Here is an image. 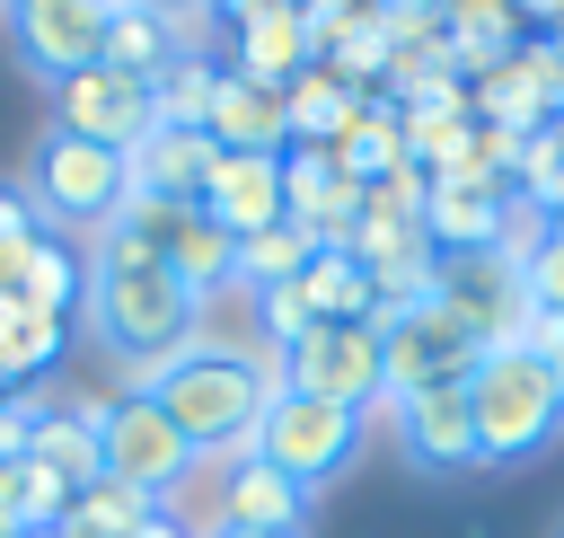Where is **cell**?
<instances>
[{"label":"cell","instance_id":"6da1fadb","mask_svg":"<svg viewBox=\"0 0 564 538\" xmlns=\"http://www.w3.org/2000/svg\"><path fill=\"white\" fill-rule=\"evenodd\" d=\"M88 282H79V318H88V344L132 370V388H150L194 335H203V291H185L150 247H132L123 229H97V247L79 256Z\"/></svg>","mask_w":564,"mask_h":538},{"label":"cell","instance_id":"7a4b0ae2","mask_svg":"<svg viewBox=\"0 0 564 538\" xmlns=\"http://www.w3.org/2000/svg\"><path fill=\"white\" fill-rule=\"evenodd\" d=\"M273 388H282V362H273L264 344H220V335H194V344L150 379V397L167 406V423L185 432L194 459L247 450L256 423H264V406H273Z\"/></svg>","mask_w":564,"mask_h":538},{"label":"cell","instance_id":"3957f363","mask_svg":"<svg viewBox=\"0 0 564 538\" xmlns=\"http://www.w3.org/2000/svg\"><path fill=\"white\" fill-rule=\"evenodd\" d=\"M467 415H476V467H529L564 441V397L529 344H485L467 379Z\"/></svg>","mask_w":564,"mask_h":538},{"label":"cell","instance_id":"277c9868","mask_svg":"<svg viewBox=\"0 0 564 538\" xmlns=\"http://www.w3.org/2000/svg\"><path fill=\"white\" fill-rule=\"evenodd\" d=\"M18 194H26L35 229H115V212H123V194H132V159L53 123V132L26 150V185H18Z\"/></svg>","mask_w":564,"mask_h":538},{"label":"cell","instance_id":"5b68a950","mask_svg":"<svg viewBox=\"0 0 564 538\" xmlns=\"http://www.w3.org/2000/svg\"><path fill=\"white\" fill-rule=\"evenodd\" d=\"M97 415V476L106 485H123V494H141V503H167L185 476H194V450H185V432L167 423V406L150 397V388H115V397H97L88 406Z\"/></svg>","mask_w":564,"mask_h":538},{"label":"cell","instance_id":"8992f818","mask_svg":"<svg viewBox=\"0 0 564 538\" xmlns=\"http://www.w3.org/2000/svg\"><path fill=\"white\" fill-rule=\"evenodd\" d=\"M476 362H485V344H476L441 300L379 309V388H388V406L432 397V388H467Z\"/></svg>","mask_w":564,"mask_h":538},{"label":"cell","instance_id":"52a82bcc","mask_svg":"<svg viewBox=\"0 0 564 538\" xmlns=\"http://www.w3.org/2000/svg\"><path fill=\"white\" fill-rule=\"evenodd\" d=\"M361 432H370V415L326 406V397H300V388H273V406L256 423V459H273L300 494H326L361 459Z\"/></svg>","mask_w":564,"mask_h":538},{"label":"cell","instance_id":"ba28073f","mask_svg":"<svg viewBox=\"0 0 564 538\" xmlns=\"http://www.w3.org/2000/svg\"><path fill=\"white\" fill-rule=\"evenodd\" d=\"M115 229L132 238V247H150L185 291H229V265H238V238L203 212V203H159V194H123V212H115Z\"/></svg>","mask_w":564,"mask_h":538},{"label":"cell","instance_id":"9c48e42d","mask_svg":"<svg viewBox=\"0 0 564 538\" xmlns=\"http://www.w3.org/2000/svg\"><path fill=\"white\" fill-rule=\"evenodd\" d=\"M538 229V220H529ZM520 229V238H529ZM520 238L511 247H485V256H441V273H432V300L476 335V344H520L529 335V318H538V300H529V282H520Z\"/></svg>","mask_w":564,"mask_h":538},{"label":"cell","instance_id":"30bf717a","mask_svg":"<svg viewBox=\"0 0 564 538\" xmlns=\"http://www.w3.org/2000/svg\"><path fill=\"white\" fill-rule=\"evenodd\" d=\"M273 362H282V388H300V397H326V406H352V415L388 406V388H379V318L308 326V335L282 344Z\"/></svg>","mask_w":564,"mask_h":538},{"label":"cell","instance_id":"8fae6325","mask_svg":"<svg viewBox=\"0 0 564 538\" xmlns=\"http://www.w3.org/2000/svg\"><path fill=\"white\" fill-rule=\"evenodd\" d=\"M53 123L132 159V150L159 132V106H150V79H123V71L88 62V71H70V79H53Z\"/></svg>","mask_w":564,"mask_h":538},{"label":"cell","instance_id":"7c38bea8","mask_svg":"<svg viewBox=\"0 0 564 538\" xmlns=\"http://www.w3.org/2000/svg\"><path fill=\"white\" fill-rule=\"evenodd\" d=\"M9 44L26 71L44 79H70L88 62H106V26H115V0H9Z\"/></svg>","mask_w":564,"mask_h":538},{"label":"cell","instance_id":"4fadbf2b","mask_svg":"<svg viewBox=\"0 0 564 538\" xmlns=\"http://www.w3.org/2000/svg\"><path fill=\"white\" fill-rule=\"evenodd\" d=\"M423 229H432L441 256H485V247H511V238L529 229V212H520L511 185H485V176H432Z\"/></svg>","mask_w":564,"mask_h":538},{"label":"cell","instance_id":"5bb4252c","mask_svg":"<svg viewBox=\"0 0 564 538\" xmlns=\"http://www.w3.org/2000/svg\"><path fill=\"white\" fill-rule=\"evenodd\" d=\"M361 203H370V185L344 176L335 150H282V220H300L317 247H344Z\"/></svg>","mask_w":564,"mask_h":538},{"label":"cell","instance_id":"9a60e30c","mask_svg":"<svg viewBox=\"0 0 564 538\" xmlns=\"http://www.w3.org/2000/svg\"><path fill=\"white\" fill-rule=\"evenodd\" d=\"M397 423V450L414 476H476V415H467V388H432V397H405L388 406Z\"/></svg>","mask_w":564,"mask_h":538},{"label":"cell","instance_id":"2e32d148","mask_svg":"<svg viewBox=\"0 0 564 538\" xmlns=\"http://www.w3.org/2000/svg\"><path fill=\"white\" fill-rule=\"evenodd\" d=\"M203 212H212L229 238L282 229V150H220V168H212V185H203Z\"/></svg>","mask_w":564,"mask_h":538},{"label":"cell","instance_id":"e0dca14e","mask_svg":"<svg viewBox=\"0 0 564 538\" xmlns=\"http://www.w3.org/2000/svg\"><path fill=\"white\" fill-rule=\"evenodd\" d=\"M212 467H220V512H229V529H300V520H308V494H300L273 459H256V441L229 450V459H212Z\"/></svg>","mask_w":564,"mask_h":538},{"label":"cell","instance_id":"ac0fdd59","mask_svg":"<svg viewBox=\"0 0 564 538\" xmlns=\"http://www.w3.org/2000/svg\"><path fill=\"white\" fill-rule=\"evenodd\" d=\"M212 168H220V141H212V132L159 123V132L132 150V194H159V203H203Z\"/></svg>","mask_w":564,"mask_h":538},{"label":"cell","instance_id":"d6986e66","mask_svg":"<svg viewBox=\"0 0 564 538\" xmlns=\"http://www.w3.org/2000/svg\"><path fill=\"white\" fill-rule=\"evenodd\" d=\"M229 71L264 79V88H291L300 71H317V26L300 9H273V18H247L229 26Z\"/></svg>","mask_w":564,"mask_h":538},{"label":"cell","instance_id":"ffe728a7","mask_svg":"<svg viewBox=\"0 0 564 538\" xmlns=\"http://www.w3.org/2000/svg\"><path fill=\"white\" fill-rule=\"evenodd\" d=\"M441 35H449L458 71L476 79V71H494L502 53L529 44V18H520V0H441Z\"/></svg>","mask_w":564,"mask_h":538},{"label":"cell","instance_id":"44dd1931","mask_svg":"<svg viewBox=\"0 0 564 538\" xmlns=\"http://www.w3.org/2000/svg\"><path fill=\"white\" fill-rule=\"evenodd\" d=\"M467 106H476V123H494V132H520V141L555 123L546 88L529 79V53H502L494 71H476V79H467Z\"/></svg>","mask_w":564,"mask_h":538},{"label":"cell","instance_id":"7402d4cb","mask_svg":"<svg viewBox=\"0 0 564 538\" xmlns=\"http://www.w3.org/2000/svg\"><path fill=\"white\" fill-rule=\"evenodd\" d=\"M352 106H361V88H344V79L317 62V71H300V79L282 88V141H291V150H335V132L352 123Z\"/></svg>","mask_w":564,"mask_h":538},{"label":"cell","instance_id":"603a6c76","mask_svg":"<svg viewBox=\"0 0 564 538\" xmlns=\"http://www.w3.org/2000/svg\"><path fill=\"white\" fill-rule=\"evenodd\" d=\"M212 141H220V150H291V141H282V88H264V79H247V71H220Z\"/></svg>","mask_w":564,"mask_h":538},{"label":"cell","instance_id":"cb8c5ba5","mask_svg":"<svg viewBox=\"0 0 564 538\" xmlns=\"http://www.w3.org/2000/svg\"><path fill=\"white\" fill-rule=\"evenodd\" d=\"M335 159H344V176H361V185H379V176L414 168V159H405V115H397L388 97H361V106H352V123L335 132Z\"/></svg>","mask_w":564,"mask_h":538},{"label":"cell","instance_id":"d4e9b609","mask_svg":"<svg viewBox=\"0 0 564 538\" xmlns=\"http://www.w3.org/2000/svg\"><path fill=\"white\" fill-rule=\"evenodd\" d=\"M26 459L53 467V476H70V485H97V415L88 406H35Z\"/></svg>","mask_w":564,"mask_h":538},{"label":"cell","instance_id":"484cf974","mask_svg":"<svg viewBox=\"0 0 564 538\" xmlns=\"http://www.w3.org/2000/svg\"><path fill=\"white\" fill-rule=\"evenodd\" d=\"M62 344H70V318L26 309V300H0V370H9L18 388H35V379L62 362Z\"/></svg>","mask_w":564,"mask_h":538},{"label":"cell","instance_id":"4316f807","mask_svg":"<svg viewBox=\"0 0 564 538\" xmlns=\"http://www.w3.org/2000/svg\"><path fill=\"white\" fill-rule=\"evenodd\" d=\"M300 300H308V318H317V326L379 318V291H370V273H361L344 247H317V256H308V273H300Z\"/></svg>","mask_w":564,"mask_h":538},{"label":"cell","instance_id":"83f0119b","mask_svg":"<svg viewBox=\"0 0 564 538\" xmlns=\"http://www.w3.org/2000/svg\"><path fill=\"white\" fill-rule=\"evenodd\" d=\"M308 256H317V238H308L300 220H282V229H256V238H238L229 291H282V282H300V273H308Z\"/></svg>","mask_w":564,"mask_h":538},{"label":"cell","instance_id":"f1b7e54d","mask_svg":"<svg viewBox=\"0 0 564 538\" xmlns=\"http://www.w3.org/2000/svg\"><path fill=\"white\" fill-rule=\"evenodd\" d=\"M220 71H229V62H212V53H176V62L150 79V106H159V123L212 132V97H220Z\"/></svg>","mask_w":564,"mask_h":538},{"label":"cell","instance_id":"f546056e","mask_svg":"<svg viewBox=\"0 0 564 538\" xmlns=\"http://www.w3.org/2000/svg\"><path fill=\"white\" fill-rule=\"evenodd\" d=\"M79 282H88L79 247H70V238H53V229H35V247H26V273H18V291H9V300L70 318V309H79Z\"/></svg>","mask_w":564,"mask_h":538},{"label":"cell","instance_id":"4dcf8cb0","mask_svg":"<svg viewBox=\"0 0 564 538\" xmlns=\"http://www.w3.org/2000/svg\"><path fill=\"white\" fill-rule=\"evenodd\" d=\"M167 62H176V26H167L159 9H115V26H106V71L159 79Z\"/></svg>","mask_w":564,"mask_h":538},{"label":"cell","instance_id":"1f68e13d","mask_svg":"<svg viewBox=\"0 0 564 538\" xmlns=\"http://www.w3.org/2000/svg\"><path fill=\"white\" fill-rule=\"evenodd\" d=\"M150 512H159V503H141V494H123V485H106V476H97V485H79V494H70V512H62V529H53V538H132Z\"/></svg>","mask_w":564,"mask_h":538},{"label":"cell","instance_id":"d6a6232c","mask_svg":"<svg viewBox=\"0 0 564 538\" xmlns=\"http://www.w3.org/2000/svg\"><path fill=\"white\" fill-rule=\"evenodd\" d=\"M511 194H520V212H529V220H564V132H555V123H546V132H529Z\"/></svg>","mask_w":564,"mask_h":538},{"label":"cell","instance_id":"836d02e7","mask_svg":"<svg viewBox=\"0 0 564 538\" xmlns=\"http://www.w3.org/2000/svg\"><path fill=\"white\" fill-rule=\"evenodd\" d=\"M388 53H397V44H388V35H379V26L361 18V26H344V35H335V44L317 53V62H326V71L344 79V88H361V97H379V88H388Z\"/></svg>","mask_w":564,"mask_h":538},{"label":"cell","instance_id":"e575fe53","mask_svg":"<svg viewBox=\"0 0 564 538\" xmlns=\"http://www.w3.org/2000/svg\"><path fill=\"white\" fill-rule=\"evenodd\" d=\"M520 282H529V300H538V309H564V229H546V220H538V229L520 238Z\"/></svg>","mask_w":564,"mask_h":538},{"label":"cell","instance_id":"d590c367","mask_svg":"<svg viewBox=\"0 0 564 538\" xmlns=\"http://www.w3.org/2000/svg\"><path fill=\"white\" fill-rule=\"evenodd\" d=\"M388 44H423V35H441V0H370L361 9Z\"/></svg>","mask_w":564,"mask_h":538},{"label":"cell","instance_id":"8d00e7d4","mask_svg":"<svg viewBox=\"0 0 564 538\" xmlns=\"http://www.w3.org/2000/svg\"><path fill=\"white\" fill-rule=\"evenodd\" d=\"M423 203H432V176H423V168H397V176L370 185L361 212H379V220H423Z\"/></svg>","mask_w":564,"mask_h":538},{"label":"cell","instance_id":"74e56055","mask_svg":"<svg viewBox=\"0 0 564 538\" xmlns=\"http://www.w3.org/2000/svg\"><path fill=\"white\" fill-rule=\"evenodd\" d=\"M520 344L538 353V370H546V379H555V397H564V309H538Z\"/></svg>","mask_w":564,"mask_h":538},{"label":"cell","instance_id":"f35d334b","mask_svg":"<svg viewBox=\"0 0 564 538\" xmlns=\"http://www.w3.org/2000/svg\"><path fill=\"white\" fill-rule=\"evenodd\" d=\"M273 9H300V0H212V18H229V26H247V18H273Z\"/></svg>","mask_w":564,"mask_h":538},{"label":"cell","instance_id":"ab89813d","mask_svg":"<svg viewBox=\"0 0 564 538\" xmlns=\"http://www.w3.org/2000/svg\"><path fill=\"white\" fill-rule=\"evenodd\" d=\"M26 229H35V212H26V194H0V247H9V238H26Z\"/></svg>","mask_w":564,"mask_h":538},{"label":"cell","instance_id":"60d3db41","mask_svg":"<svg viewBox=\"0 0 564 538\" xmlns=\"http://www.w3.org/2000/svg\"><path fill=\"white\" fill-rule=\"evenodd\" d=\"M132 9H159V18H185V9H212V0H132Z\"/></svg>","mask_w":564,"mask_h":538},{"label":"cell","instance_id":"b9f144b4","mask_svg":"<svg viewBox=\"0 0 564 538\" xmlns=\"http://www.w3.org/2000/svg\"><path fill=\"white\" fill-rule=\"evenodd\" d=\"M229 538H308V529H229Z\"/></svg>","mask_w":564,"mask_h":538},{"label":"cell","instance_id":"7bdbcfd3","mask_svg":"<svg viewBox=\"0 0 564 538\" xmlns=\"http://www.w3.org/2000/svg\"><path fill=\"white\" fill-rule=\"evenodd\" d=\"M538 35H546V44H564V9H555V18H546V26H538Z\"/></svg>","mask_w":564,"mask_h":538},{"label":"cell","instance_id":"ee69618b","mask_svg":"<svg viewBox=\"0 0 564 538\" xmlns=\"http://www.w3.org/2000/svg\"><path fill=\"white\" fill-rule=\"evenodd\" d=\"M9 397H26V388H18V379H9V370H0V406H9Z\"/></svg>","mask_w":564,"mask_h":538},{"label":"cell","instance_id":"f6af8a7d","mask_svg":"<svg viewBox=\"0 0 564 538\" xmlns=\"http://www.w3.org/2000/svg\"><path fill=\"white\" fill-rule=\"evenodd\" d=\"M35 538H53V529H35Z\"/></svg>","mask_w":564,"mask_h":538},{"label":"cell","instance_id":"bcb514c9","mask_svg":"<svg viewBox=\"0 0 564 538\" xmlns=\"http://www.w3.org/2000/svg\"><path fill=\"white\" fill-rule=\"evenodd\" d=\"M546 229H564V220H546Z\"/></svg>","mask_w":564,"mask_h":538},{"label":"cell","instance_id":"7dc6e473","mask_svg":"<svg viewBox=\"0 0 564 538\" xmlns=\"http://www.w3.org/2000/svg\"><path fill=\"white\" fill-rule=\"evenodd\" d=\"M0 9H9V0H0Z\"/></svg>","mask_w":564,"mask_h":538}]
</instances>
